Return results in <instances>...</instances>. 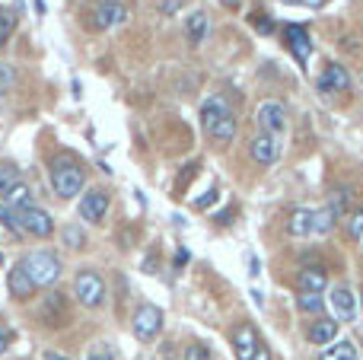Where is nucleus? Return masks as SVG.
Returning <instances> with one entry per match:
<instances>
[{
    "label": "nucleus",
    "mask_w": 363,
    "mask_h": 360,
    "mask_svg": "<svg viewBox=\"0 0 363 360\" xmlns=\"http://www.w3.org/2000/svg\"><path fill=\"white\" fill-rule=\"evenodd\" d=\"M201 128L211 134V140L217 144H230L236 137V115L226 106V99L220 96H207L204 106H201Z\"/></svg>",
    "instance_id": "nucleus-1"
},
{
    "label": "nucleus",
    "mask_w": 363,
    "mask_h": 360,
    "mask_svg": "<svg viewBox=\"0 0 363 360\" xmlns=\"http://www.w3.org/2000/svg\"><path fill=\"white\" fill-rule=\"evenodd\" d=\"M19 265L26 268V274L32 278V284L38 287V291H48V287L57 284V278H61V261H57L55 252H48V249H38V252H29Z\"/></svg>",
    "instance_id": "nucleus-2"
},
{
    "label": "nucleus",
    "mask_w": 363,
    "mask_h": 360,
    "mask_svg": "<svg viewBox=\"0 0 363 360\" xmlns=\"http://www.w3.org/2000/svg\"><path fill=\"white\" fill-rule=\"evenodd\" d=\"M51 189H55V195L61 198V201H70V198L83 195V189H86V172L77 163L57 159L55 169H51Z\"/></svg>",
    "instance_id": "nucleus-3"
},
{
    "label": "nucleus",
    "mask_w": 363,
    "mask_h": 360,
    "mask_svg": "<svg viewBox=\"0 0 363 360\" xmlns=\"http://www.w3.org/2000/svg\"><path fill=\"white\" fill-rule=\"evenodd\" d=\"M74 297L80 300V306L96 310V306L106 303V281L96 271H77L74 278Z\"/></svg>",
    "instance_id": "nucleus-4"
},
{
    "label": "nucleus",
    "mask_w": 363,
    "mask_h": 360,
    "mask_svg": "<svg viewBox=\"0 0 363 360\" xmlns=\"http://www.w3.org/2000/svg\"><path fill=\"white\" fill-rule=\"evenodd\" d=\"M128 19V6L121 0H99L89 13V26L96 32H108V29H118L121 23Z\"/></svg>",
    "instance_id": "nucleus-5"
},
{
    "label": "nucleus",
    "mask_w": 363,
    "mask_h": 360,
    "mask_svg": "<svg viewBox=\"0 0 363 360\" xmlns=\"http://www.w3.org/2000/svg\"><path fill=\"white\" fill-rule=\"evenodd\" d=\"M131 329H134V338H140V342H153V338L160 335V329H163V310L153 306V303H144L138 313H134Z\"/></svg>",
    "instance_id": "nucleus-6"
},
{
    "label": "nucleus",
    "mask_w": 363,
    "mask_h": 360,
    "mask_svg": "<svg viewBox=\"0 0 363 360\" xmlns=\"http://www.w3.org/2000/svg\"><path fill=\"white\" fill-rule=\"evenodd\" d=\"M16 214H19V227H23L26 236H38V240H48V236L55 233V220H51V217L45 214L38 204L16 210Z\"/></svg>",
    "instance_id": "nucleus-7"
},
{
    "label": "nucleus",
    "mask_w": 363,
    "mask_h": 360,
    "mask_svg": "<svg viewBox=\"0 0 363 360\" xmlns=\"http://www.w3.org/2000/svg\"><path fill=\"white\" fill-rule=\"evenodd\" d=\"M255 121L264 134H281V131H287V108L277 99H264L255 112Z\"/></svg>",
    "instance_id": "nucleus-8"
},
{
    "label": "nucleus",
    "mask_w": 363,
    "mask_h": 360,
    "mask_svg": "<svg viewBox=\"0 0 363 360\" xmlns=\"http://www.w3.org/2000/svg\"><path fill=\"white\" fill-rule=\"evenodd\" d=\"M319 89L325 96H341L351 89V74H347L345 67H341L338 61H328L325 67H322V77H319Z\"/></svg>",
    "instance_id": "nucleus-9"
},
{
    "label": "nucleus",
    "mask_w": 363,
    "mask_h": 360,
    "mask_svg": "<svg viewBox=\"0 0 363 360\" xmlns=\"http://www.w3.org/2000/svg\"><path fill=\"white\" fill-rule=\"evenodd\" d=\"M284 42H287L290 55L300 61V67H306L309 55H313V38H309V32L303 29V26L290 23V26H284Z\"/></svg>",
    "instance_id": "nucleus-10"
},
{
    "label": "nucleus",
    "mask_w": 363,
    "mask_h": 360,
    "mask_svg": "<svg viewBox=\"0 0 363 360\" xmlns=\"http://www.w3.org/2000/svg\"><path fill=\"white\" fill-rule=\"evenodd\" d=\"M328 303H332L335 322H354L357 319V297H354L351 287H332Z\"/></svg>",
    "instance_id": "nucleus-11"
},
{
    "label": "nucleus",
    "mask_w": 363,
    "mask_h": 360,
    "mask_svg": "<svg viewBox=\"0 0 363 360\" xmlns=\"http://www.w3.org/2000/svg\"><path fill=\"white\" fill-rule=\"evenodd\" d=\"M249 157L255 159L258 166H274V163H277V157H281L277 137H274V134L258 131L255 137H252V144H249Z\"/></svg>",
    "instance_id": "nucleus-12"
},
{
    "label": "nucleus",
    "mask_w": 363,
    "mask_h": 360,
    "mask_svg": "<svg viewBox=\"0 0 363 360\" xmlns=\"http://www.w3.org/2000/svg\"><path fill=\"white\" fill-rule=\"evenodd\" d=\"M80 217L86 223H102L106 220V214H108V195L106 191H99V189H89L86 195L80 198Z\"/></svg>",
    "instance_id": "nucleus-13"
},
{
    "label": "nucleus",
    "mask_w": 363,
    "mask_h": 360,
    "mask_svg": "<svg viewBox=\"0 0 363 360\" xmlns=\"http://www.w3.org/2000/svg\"><path fill=\"white\" fill-rule=\"evenodd\" d=\"M258 348H262V342H258L255 325H236L233 329V351H236L239 360H252Z\"/></svg>",
    "instance_id": "nucleus-14"
},
{
    "label": "nucleus",
    "mask_w": 363,
    "mask_h": 360,
    "mask_svg": "<svg viewBox=\"0 0 363 360\" xmlns=\"http://www.w3.org/2000/svg\"><path fill=\"white\" fill-rule=\"evenodd\" d=\"M6 287H10V297H16V300H29L32 293L38 291V287L32 284V278L26 274L23 265H13L10 268V281H6Z\"/></svg>",
    "instance_id": "nucleus-15"
},
{
    "label": "nucleus",
    "mask_w": 363,
    "mask_h": 360,
    "mask_svg": "<svg viewBox=\"0 0 363 360\" xmlns=\"http://www.w3.org/2000/svg\"><path fill=\"white\" fill-rule=\"evenodd\" d=\"M313 220H315V210L296 208L294 214H290V220H287V233L296 236V240H303V236H313Z\"/></svg>",
    "instance_id": "nucleus-16"
},
{
    "label": "nucleus",
    "mask_w": 363,
    "mask_h": 360,
    "mask_svg": "<svg viewBox=\"0 0 363 360\" xmlns=\"http://www.w3.org/2000/svg\"><path fill=\"white\" fill-rule=\"evenodd\" d=\"M207 32H211V16H207L204 10L191 13V16H188V23H185V35H188V42H191V45L204 42Z\"/></svg>",
    "instance_id": "nucleus-17"
},
{
    "label": "nucleus",
    "mask_w": 363,
    "mask_h": 360,
    "mask_svg": "<svg viewBox=\"0 0 363 360\" xmlns=\"http://www.w3.org/2000/svg\"><path fill=\"white\" fill-rule=\"evenodd\" d=\"M296 284H300V293H325L328 278H325V271H322V268H303Z\"/></svg>",
    "instance_id": "nucleus-18"
},
{
    "label": "nucleus",
    "mask_w": 363,
    "mask_h": 360,
    "mask_svg": "<svg viewBox=\"0 0 363 360\" xmlns=\"http://www.w3.org/2000/svg\"><path fill=\"white\" fill-rule=\"evenodd\" d=\"M328 210H332L335 217H345V214H351V189H345V185H338V189H332V195H328V204H325Z\"/></svg>",
    "instance_id": "nucleus-19"
},
{
    "label": "nucleus",
    "mask_w": 363,
    "mask_h": 360,
    "mask_svg": "<svg viewBox=\"0 0 363 360\" xmlns=\"http://www.w3.org/2000/svg\"><path fill=\"white\" fill-rule=\"evenodd\" d=\"M338 335V322L335 319H319V322L309 329V342L313 344H332Z\"/></svg>",
    "instance_id": "nucleus-20"
},
{
    "label": "nucleus",
    "mask_w": 363,
    "mask_h": 360,
    "mask_svg": "<svg viewBox=\"0 0 363 360\" xmlns=\"http://www.w3.org/2000/svg\"><path fill=\"white\" fill-rule=\"evenodd\" d=\"M19 182H23V176H19L16 166H13V163H0V201H4V198L10 195Z\"/></svg>",
    "instance_id": "nucleus-21"
},
{
    "label": "nucleus",
    "mask_w": 363,
    "mask_h": 360,
    "mask_svg": "<svg viewBox=\"0 0 363 360\" xmlns=\"http://www.w3.org/2000/svg\"><path fill=\"white\" fill-rule=\"evenodd\" d=\"M4 201L10 204V208H16V210H23V208H32V204H35V201H32V189H29V185H26V182H19L16 189H13L10 195L4 198Z\"/></svg>",
    "instance_id": "nucleus-22"
},
{
    "label": "nucleus",
    "mask_w": 363,
    "mask_h": 360,
    "mask_svg": "<svg viewBox=\"0 0 363 360\" xmlns=\"http://www.w3.org/2000/svg\"><path fill=\"white\" fill-rule=\"evenodd\" d=\"M335 223H338V217L328 208H319L315 210V220H313V236H328L335 230Z\"/></svg>",
    "instance_id": "nucleus-23"
},
{
    "label": "nucleus",
    "mask_w": 363,
    "mask_h": 360,
    "mask_svg": "<svg viewBox=\"0 0 363 360\" xmlns=\"http://www.w3.org/2000/svg\"><path fill=\"white\" fill-rule=\"evenodd\" d=\"M0 223H4L6 230H10L13 236H16V240H23V227H19V214H16V208H10V204L6 201H0Z\"/></svg>",
    "instance_id": "nucleus-24"
},
{
    "label": "nucleus",
    "mask_w": 363,
    "mask_h": 360,
    "mask_svg": "<svg viewBox=\"0 0 363 360\" xmlns=\"http://www.w3.org/2000/svg\"><path fill=\"white\" fill-rule=\"evenodd\" d=\"M319 360H357V348H354L351 342H338V344H332Z\"/></svg>",
    "instance_id": "nucleus-25"
},
{
    "label": "nucleus",
    "mask_w": 363,
    "mask_h": 360,
    "mask_svg": "<svg viewBox=\"0 0 363 360\" xmlns=\"http://www.w3.org/2000/svg\"><path fill=\"white\" fill-rule=\"evenodd\" d=\"M13 29H16V13L6 10V6H0V48L10 42Z\"/></svg>",
    "instance_id": "nucleus-26"
},
{
    "label": "nucleus",
    "mask_w": 363,
    "mask_h": 360,
    "mask_svg": "<svg viewBox=\"0 0 363 360\" xmlns=\"http://www.w3.org/2000/svg\"><path fill=\"white\" fill-rule=\"evenodd\" d=\"M345 230H347V236H351V240H360V236H363V208H357V210H351V214H347Z\"/></svg>",
    "instance_id": "nucleus-27"
},
{
    "label": "nucleus",
    "mask_w": 363,
    "mask_h": 360,
    "mask_svg": "<svg viewBox=\"0 0 363 360\" xmlns=\"http://www.w3.org/2000/svg\"><path fill=\"white\" fill-rule=\"evenodd\" d=\"M296 306H300L303 313H322V293H300Z\"/></svg>",
    "instance_id": "nucleus-28"
},
{
    "label": "nucleus",
    "mask_w": 363,
    "mask_h": 360,
    "mask_svg": "<svg viewBox=\"0 0 363 360\" xmlns=\"http://www.w3.org/2000/svg\"><path fill=\"white\" fill-rule=\"evenodd\" d=\"M61 236H64V242H67L70 249H83V246H86V236H83L77 227H64Z\"/></svg>",
    "instance_id": "nucleus-29"
},
{
    "label": "nucleus",
    "mask_w": 363,
    "mask_h": 360,
    "mask_svg": "<svg viewBox=\"0 0 363 360\" xmlns=\"http://www.w3.org/2000/svg\"><path fill=\"white\" fill-rule=\"evenodd\" d=\"M185 360H213V354L204 348V344H188V348H185Z\"/></svg>",
    "instance_id": "nucleus-30"
},
{
    "label": "nucleus",
    "mask_w": 363,
    "mask_h": 360,
    "mask_svg": "<svg viewBox=\"0 0 363 360\" xmlns=\"http://www.w3.org/2000/svg\"><path fill=\"white\" fill-rule=\"evenodd\" d=\"M13 80H16V70L10 64H0V93H6L13 86Z\"/></svg>",
    "instance_id": "nucleus-31"
},
{
    "label": "nucleus",
    "mask_w": 363,
    "mask_h": 360,
    "mask_svg": "<svg viewBox=\"0 0 363 360\" xmlns=\"http://www.w3.org/2000/svg\"><path fill=\"white\" fill-rule=\"evenodd\" d=\"M217 198H220V191H217V185H213V189H207L204 195H201L198 201H194V208H201V210H204V208H211V204L217 201Z\"/></svg>",
    "instance_id": "nucleus-32"
},
{
    "label": "nucleus",
    "mask_w": 363,
    "mask_h": 360,
    "mask_svg": "<svg viewBox=\"0 0 363 360\" xmlns=\"http://www.w3.org/2000/svg\"><path fill=\"white\" fill-rule=\"evenodd\" d=\"M182 4H185V0H160V13H163V16H172V13L182 10Z\"/></svg>",
    "instance_id": "nucleus-33"
},
{
    "label": "nucleus",
    "mask_w": 363,
    "mask_h": 360,
    "mask_svg": "<svg viewBox=\"0 0 363 360\" xmlns=\"http://www.w3.org/2000/svg\"><path fill=\"white\" fill-rule=\"evenodd\" d=\"M10 344H13V332L0 325V354H6V351H10Z\"/></svg>",
    "instance_id": "nucleus-34"
},
{
    "label": "nucleus",
    "mask_w": 363,
    "mask_h": 360,
    "mask_svg": "<svg viewBox=\"0 0 363 360\" xmlns=\"http://www.w3.org/2000/svg\"><path fill=\"white\" fill-rule=\"evenodd\" d=\"M255 26H258V32H271V29H274V23H271L268 16H262V13L255 16Z\"/></svg>",
    "instance_id": "nucleus-35"
},
{
    "label": "nucleus",
    "mask_w": 363,
    "mask_h": 360,
    "mask_svg": "<svg viewBox=\"0 0 363 360\" xmlns=\"http://www.w3.org/2000/svg\"><path fill=\"white\" fill-rule=\"evenodd\" d=\"M281 4H287V6H300V4H306V6H319L322 0H281Z\"/></svg>",
    "instance_id": "nucleus-36"
},
{
    "label": "nucleus",
    "mask_w": 363,
    "mask_h": 360,
    "mask_svg": "<svg viewBox=\"0 0 363 360\" xmlns=\"http://www.w3.org/2000/svg\"><path fill=\"white\" fill-rule=\"evenodd\" d=\"M188 259H191V255H188V249H179V252H176V265H179V268L188 265Z\"/></svg>",
    "instance_id": "nucleus-37"
},
{
    "label": "nucleus",
    "mask_w": 363,
    "mask_h": 360,
    "mask_svg": "<svg viewBox=\"0 0 363 360\" xmlns=\"http://www.w3.org/2000/svg\"><path fill=\"white\" fill-rule=\"evenodd\" d=\"M42 360H70V357H64V354H57V351H45Z\"/></svg>",
    "instance_id": "nucleus-38"
},
{
    "label": "nucleus",
    "mask_w": 363,
    "mask_h": 360,
    "mask_svg": "<svg viewBox=\"0 0 363 360\" xmlns=\"http://www.w3.org/2000/svg\"><path fill=\"white\" fill-rule=\"evenodd\" d=\"M252 360H271V354H268V348H258V351H255V357H252Z\"/></svg>",
    "instance_id": "nucleus-39"
},
{
    "label": "nucleus",
    "mask_w": 363,
    "mask_h": 360,
    "mask_svg": "<svg viewBox=\"0 0 363 360\" xmlns=\"http://www.w3.org/2000/svg\"><path fill=\"white\" fill-rule=\"evenodd\" d=\"M86 360H112V354H102V351H99V354H89Z\"/></svg>",
    "instance_id": "nucleus-40"
},
{
    "label": "nucleus",
    "mask_w": 363,
    "mask_h": 360,
    "mask_svg": "<svg viewBox=\"0 0 363 360\" xmlns=\"http://www.w3.org/2000/svg\"><path fill=\"white\" fill-rule=\"evenodd\" d=\"M239 4H242V0H223V6H230V10H239Z\"/></svg>",
    "instance_id": "nucleus-41"
},
{
    "label": "nucleus",
    "mask_w": 363,
    "mask_h": 360,
    "mask_svg": "<svg viewBox=\"0 0 363 360\" xmlns=\"http://www.w3.org/2000/svg\"><path fill=\"white\" fill-rule=\"evenodd\" d=\"M360 306H363V297H360Z\"/></svg>",
    "instance_id": "nucleus-42"
},
{
    "label": "nucleus",
    "mask_w": 363,
    "mask_h": 360,
    "mask_svg": "<svg viewBox=\"0 0 363 360\" xmlns=\"http://www.w3.org/2000/svg\"><path fill=\"white\" fill-rule=\"evenodd\" d=\"M360 342H363V338H360Z\"/></svg>",
    "instance_id": "nucleus-43"
}]
</instances>
